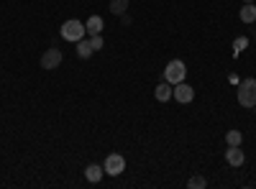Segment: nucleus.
Listing matches in <instances>:
<instances>
[{
	"instance_id": "obj_1",
	"label": "nucleus",
	"mask_w": 256,
	"mask_h": 189,
	"mask_svg": "<svg viewBox=\"0 0 256 189\" xmlns=\"http://www.w3.org/2000/svg\"><path fill=\"white\" fill-rule=\"evenodd\" d=\"M184 77H187L184 61H180V59L169 61L166 69H164V82H169V85H180V82H184Z\"/></svg>"
},
{
	"instance_id": "obj_2",
	"label": "nucleus",
	"mask_w": 256,
	"mask_h": 189,
	"mask_svg": "<svg viewBox=\"0 0 256 189\" xmlns=\"http://www.w3.org/2000/svg\"><path fill=\"white\" fill-rule=\"evenodd\" d=\"M238 105L241 108H254L256 105V79H244L238 85Z\"/></svg>"
},
{
	"instance_id": "obj_3",
	"label": "nucleus",
	"mask_w": 256,
	"mask_h": 189,
	"mask_svg": "<svg viewBox=\"0 0 256 189\" xmlns=\"http://www.w3.org/2000/svg\"><path fill=\"white\" fill-rule=\"evenodd\" d=\"M62 38H67V41H80V38H84V33H88V28H84V23L82 20H77V18H72V20H64V26H62Z\"/></svg>"
},
{
	"instance_id": "obj_4",
	"label": "nucleus",
	"mask_w": 256,
	"mask_h": 189,
	"mask_svg": "<svg viewBox=\"0 0 256 189\" xmlns=\"http://www.w3.org/2000/svg\"><path fill=\"white\" fill-rule=\"evenodd\" d=\"M102 169H105V174H108V177H118V174H123V169H126V159H123L120 154H110L108 159H105Z\"/></svg>"
},
{
	"instance_id": "obj_5",
	"label": "nucleus",
	"mask_w": 256,
	"mask_h": 189,
	"mask_svg": "<svg viewBox=\"0 0 256 189\" xmlns=\"http://www.w3.org/2000/svg\"><path fill=\"white\" fill-rule=\"evenodd\" d=\"M59 64H62V51L54 49V46L46 49L44 56H41V69H46V72H49V69H56Z\"/></svg>"
},
{
	"instance_id": "obj_6",
	"label": "nucleus",
	"mask_w": 256,
	"mask_h": 189,
	"mask_svg": "<svg viewBox=\"0 0 256 189\" xmlns=\"http://www.w3.org/2000/svg\"><path fill=\"white\" fill-rule=\"evenodd\" d=\"M172 97L177 102L187 105V102H192V97H195V90H192L190 85H184V82H180V85H174V90H172Z\"/></svg>"
},
{
	"instance_id": "obj_7",
	"label": "nucleus",
	"mask_w": 256,
	"mask_h": 189,
	"mask_svg": "<svg viewBox=\"0 0 256 189\" xmlns=\"http://www.w3.org/2000/svg\"><path fill=\"white\" fill-rule=\"evenodd\" d=\"M226 161H228L230 166H241V164L246 161V156H244V151L238 149V146H228V151H226Z\"/></svg>"
},
{
	"instance_id": "obj_8",
	"label": "nucleus",
	"mask_w": 256,
	"mask_h": 189,
	"mask_svg": "<svg viewBox=\"0 0 256 189\" xmlns=\"http://www.w3.org/2000/svg\"><path fill=\"white\" fill-rule=\"evenodd\" d=\"M102 174H105V169H102V166H98V164H90L88 169H84V177H88L90 184H98L102 179Z\"/></svg>"
},
{
	"instance_id": "obj_9",
	"label": "nucleus",
	"mask_w": 256,
	"mask_h": 189,
	"mask_svg": "<svg viewBox=\"0 0 256 189\" xmlns=\"http://www.w3.org/2000/svg\"><path fill=\"white\" fill-rule=\"evenodd\" d=\"M84 28H88L90 36H95V33H100V31L105 28V23H102V18H100V15H90V18H88V23H84Z\"/></svg>"
},
{
	"instance_id": "obj_10",
	"label": "nucleus",
	"mask_w": 256,
	"mask_h": 189,
	"mask_svg": "<svg viewBox=\"0 0 256 189\" xmlns=\"http://www.w3.org/2000/svg\"><path fill=\"white\" fill-rule=\"evenodd\" d=\"M154 97H156L159 102H169V97H172V85H169V82H162V85H156Z\"/></svg>"
},
{
	"instance_id": "obj_11",
	"label": "nucleus",
	"mask_w": 256,
	"mask_h": 189,
	"mask_svg": "<svg viewBox=\"0 0 256 189\" xmlns=\"http://www.w3.org/2000/svg\"><path fill=\"white\" fill-rule=\"evenodd\" d=\"M241 20H244V23H254V20H256V5L254 3H246L241 8Z\"/></svg>"
},
{
	"instance_id": "obj_12",
	"label": "nucleus",
	"mask_w": 256,
	"mask_h": 189,
	"mask_svg": "<svg viewBox=\"0 0 256 189\" xmlns=\"http://www.w3.org/2000/svg\"><path fill=\"white\" fill-rule=\"evenodd\" d=\"M77 54H80L82 59L92 56V46H90V41H88V38H80V41H77Z\"/></svg>"
},
{
	"instance_id": "obj_13",
	"label": "nucleus",
	"mask_w": 256,
	"mask_h": 189,
	"mask_svg": "<svg viewBox=\"0 0 256 189\" xmlns=\"http://www.w3.org/2000/svg\"><path fill=\"white\" fill-rule=\"evenodd\" d=\"M126 10H128V0H110V13L123 15Z\"/></svg>"
},
{
	"instance_id": "obj_14",
	"label": "nucleus",
	"mask_w": 256,
	"mask_h": 189,
	"mask_svg": "<svg viewBox=\"0 0 256 189\" xmlns=\"http://www.w3.org/2000/svg\"><path fill=\"white\" fill-rule=\"evenodd\" d=\"M241 141H244L241 131H228V133H226V143H228V146H241Z\"/></svg>"
},
{
	"instance_id": "obj_15",
	"label": "nucleus",
	"mask_w": 256,
	"mask_h": 189,
	"mask_svg": "<svg viewBox=\"0 0 256 189\" xmlns=\"http://www.w3.org/2000/svg\"><path fill=\"white\" fill-rule=\"evenodd\" d=\"M246 46H248V38H246V36H238L236 41H233V56H238Z\"/></svg>"
},
{
	"instance_id": "obj_16",
	"label": "nucleus",
	"mask_w": 256,
	"mask_h": 189,
	"mask_svg": "<svg viewBox=\"0 0 256 189\" xmlns=\"http://www.w3.org/2000/svg\"><path fill=\"white\" fill-rule=\"evenodd\" d=\"M187 187H190V189H205V187H208V182H205L202 177H190Z\"/></svg>"
},
{
	"instance_id": "obj_17",
	"label": "nucleus",
	"mask_w": 256,
	"mask_h": 189,
	"mask_svg": "<svg viewBox=\"0 0 256 189\" xmlns=\"http://www.w3.org/2000/svg\"><path fill=\"white\" fill-rule=\"evenodd\" d=\"M90 46H92V51H100V49L105 46V41H102V36H100V33L90 36Z\"/></svg>"
},
{
	"instance_id": "obj_18",
	"label": "nucleus",
	"mask_w": 256,
	"mask_h": 189,
	"mask_svg": "<svg viewBox=\"0 0 256 189\" xmlns=\"http://www.w3.org/2000/svg\"><path fill=\"white\" fill-rule=\"evenodd\" d=\"M244 3H254V0H244Z\"/></svg>"
},
{
	"instance_id": "obj_19",
	"label": "nucleus",
	"mask_w": 256,
	"mask_h": 189,
	"mask_svg": "<svg viewBox=\"0 0 256 189\" xmlns=\"http://www.w3.org/2000/svg\"><path fill=\"white\" fill-rule=\"evenodd\" d=\"M254 113H256V105H254Z\"/></svg>"
}]
</instances>
